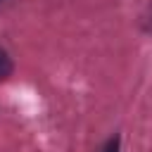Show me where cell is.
<instances>
[{
	"instance_id": "6da1fadb",
	"label": "cell",
	"mask_w": 152,
	"mask_h": 152,
	"mask_svg": "<svg viewBox=\"0 0 152 152\" xmlns=\"http://www.w3.org/2000/svg\"><path fill=\"white\" fill-rule=\"evenodd\" d=\"M10 74H12V59L5 50H0V81L10 78Z\"/></svg>"
},
{
	"instance_id": "7a4b0ae2",
	"label": "cell",
	"mask_w": 152,
	"mask_h": 152,
	"mask_svg": "<svg viewBox=\"0 0 152 152\" xmlns=\"http://www.w3.org/2000/svg\"><path fill=\"white\" fill-rule=\"evenodd\" d=\"M102 152H119V138H112L107 145H104V150Z\"/></svg>"
},
{
	"instance_id": "3957f363",
	"label": "cell",
	"mask_w": 152,
	"mask_h": 152,
	"mask_svg": "<svg viewBox=\"0 0 152 152\" xmlns=\"http://www.w3.org/2000/svg\"><path fill=\"white\" fill-rule=\"evenodd\" d=\"M2 2H5V0H0V5H2Z\"/></svg>"
}]
</instances>
